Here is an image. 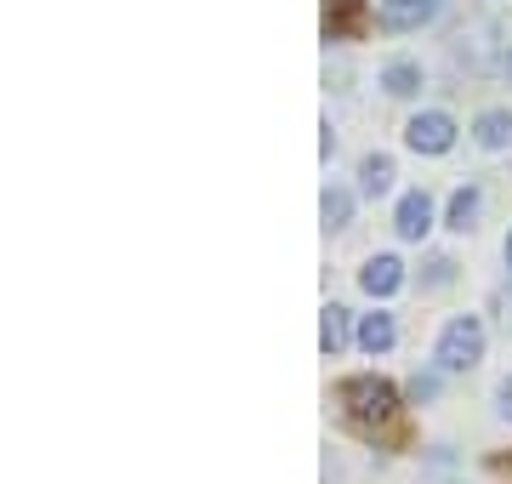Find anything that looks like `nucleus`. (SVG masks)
I'll return each mask as SVG.
<instances>
[{
    "instance_id": "nucleus-1",
    "label": "nucleus",
    "mask_w": 512,
    "mask_h": 484,
    "mask_svg": "<svg viewBox=\"0 0 512 484\" xmlns=\"http://www.w3.org/2000/svg\"><path fill=\"white\" fill-rule=\"evenodd\" d=\"M342 410H348L353 428L376 433L399 416V388H393L387 376H348V382H342Z\"/></svg>"
},
{
    "instance_id": "nucleus-2",
    "label": "nucleus",
    "mask_w": 512,
    "mask_h": 484,
    "mask_svg": "<svg viewBox=\"0 0 512 484\" xmlns=\"http://www.w3.org/2000/svg\"><path fill=\"white\" fill-rule=\"evenodd\" d=\"M433 359H439V371H473L478 359H484V319H478V314H456L439 331Z\"/></svg>"
},
{
    "instance_id": "nucleus-3",
    "label": "nucleus",
    "mask_w": 512,
    "mask_h": 484,
    "mask_svg": "<svg viewBox=\"0 0 512 484\" xmlns=\"http://www.w3.org/2000/svg\"><path fill=\"white\" fill-rule=\"evenodd\" d=\"M404 149H416V154H450L456 149V120L444 109H421L404 120Z\"/></svg>"
},
{
    "instance_id": "nucleus-4",
    "label": "nucleus",
    "mask_w": 512,
    "mask_h": 484,
    "mask_svg": "<svg viewBox=\"0 0 512 484\" xmlns=\"http://www.w3.org/2000/svg\"><path fill=\"white\" fill-rule=\"evenodd\" d=\"M370 23V0H325V40H365Z\"/></svg>"
},
{
    "instance_id": "nucleus-5",
    "label": "nucleus",
    "mask_w": 512,
    "mask_h": 484,
    "mask_svg": "<svg viewBox=\"0 0 512 484\" xmlns=\"http://www.w3.org/2000/svg\"><path fill=\"white\" fill-rule=\"evenodd\" d=\"M393 228H399V240H427V234H433V194H427V188L399 194V205H393Z\"/></svg>"
},
{
    "instance_id": "nucleus-6",
    "label": "nucleus",
    "mask_w": 512,
    "mask_h": 484,
    "mask_svg": "<svg viewBox=\"0 0 512 484\" xmlns=\"http://www.w3.org/2000/svg\"><path fill=\"white\" fill-rule=\"evenodd\" d=\"M399 285H404V262L393 257V251H376V257L359 268V291H365V297H376V302H387Z\"/></svg>"
},
{
    "instance_id": "nucleus-7",
    "label": "nucleus",
    "mask_w": 512,
    "mask_h": 484,
    "mask_svg": "<svg viewBox=\"0 0 512 484\" xmlns=\"http://www.w3.org/2000/svg\"><path fill=\"white\" fill-rule=\"evenodd\" d=\"M353 336H359L353 331V314L342 308V302H325V308H319V348H325V359H336Z\"/></svg>"
},
{
    "instance_id": "nucleus-8",
    "label": "nucleus",
    "mask_w": 512,
    "mask_h": 484,
    "mask_svg": "<svg viewBox=\"0 0 512 484\" xmlns=\"http://www.w3.org/2000/svg\"><path fill=\"white\" fill-rule=\"evenodd\" d=\"M444 0H382V29H421L439 18Z\"/></svg>"
},
{
    "instance_id": "nucleus-9",
    "label": "nucleus",
    "mask_w": 512,
    "mask_h": 484,
    "mask_svg": "<svg viewBox=\"0 0 512 484\" xmlns=\"http://www.w3.org/2000/svg\"><path fill=\"white\" fill-rule=\"evenodd\" d=\"M473 143L484 154L507 149V143H512V109H484V114H478V120H473Z\"/></svg>"
},
{
    "instance_id": "nucleus-10",
    "label": "nucleus",
    "mask_w": 512,
    "mask_h": 484,
    "mask_svg": "<svg viewBox=\"0 0 512 484\" xmlns=\"http://www.w3.org/2000/svg\"><path fill=\"white\" fill-rule=\"evenodd\" d=\"M478 205H484V188H478V183L456 188L450 205H444V228H450V234H467V228L478 223Z\"/></svg>"
},
{
    "instance_id": "nucleus-11",
    "label": "nucleus",
    "mask_w": 512,
    "mask_h": 484,
    "mask_svg": "<svg viewBox=\"0 0 512 484\" xmlns=\"http://www.w3.org/2000/svg\"><path fill=\"white\" fill-rule=\"evenodd\" d=\"M353 342H359L365 354H387V348L399 342V325H393V314H382V308H376V314L359 319V336H353Z\"/></svg>"
},
{
    "instance_id": "nucleus-12",
    "label": "nucleus",
    "mask_w": 512,
    "mask_h": 484,
    "mask_svg": "<svg viewBox=\"0 0 512 484\" xmlns=\"http://www.w3.org/2000/svg\"><path fill=\"white\" fill-rule=\"evenodd\" d=\"M393 177H399V171H393V154H365V160H359V188H365L370 200H382L387 188H393Z\"/></svg>"
},
{
    "instance_id": "nucleus-13",
    "label": "nucleus",
    "mask_w": 512,
    "mask_h": 484,
    "mask_svg": "<svg viewBox=\"0 0 512 484\" xmlns=\"http://www.w3.org/2000/svg\"><path fill=\"white\" fill-rule=\"evenodd\" d=\"M382 92L387 97H416L421 92V63H410V57H393L382 69Z\"/></svg>"
},
{
    "instance_id": "nucleus-14",
    "label": "nucleus",
    "mask_w": 512,
    "mask_h": 484,
    "mask_svg": "<svg viewBox=\"0 0 512 484\" xmlns=\"http://www.w3.org/2000/svg\"><path fill=\"white\" fill-rule=\"evenodd\" d=\"M319 217H325V228H348L353 223V194L342 183H330L325 194H319Z\"/></svg>"
},
{
    "instance_id": "nucleus-15",
    "label": "nucleus",
    "mask_w": 512,
    "mask_h": 484,
    "mask_svg": "<svg viewBox=\"0 0 512 484\" xmlns=\"http://www.w3.org/2000/svg\"><path fill=\"white\" fill-rule=\"evenodd\" d=\"M450 280H456V262H450V257L427 262V285H450Z\"/></svg>"
},
{
    "instance_id": "nucleus-16",
    "label": "nucleus",
    "mask_w": 512,
    "mask_h": 484,
    "mask_svg": "<svg viewBox=\"0 0 512 484\" xmlns=\"http://www.w3.org/2000/svg\"><path fill=\"white\" fill-rule=\"evenodd\" d=\"M433 393H439V376H410V399H433Z\"/></svg>"
},
{
    "instance_id": "nucleus-17",
    "label": "nucleus",
    "mask_w": 512,
    "mask_h": 484,
    "mask_svg": "<svg viewBox=\"0 0 512 484\" xmlns=\"http://www.w3.org/2000/svg\"><path fill=\"white\" fill-rule=\"evenodd\" d=\"M495 410L512 422V376H501V382H495Z\"/></svg>"
},
{
    "instance_id": "nucleus-18",
    "label": "nucleus",
    "mask_w": 512,
    "mask_h": 484,
    "mask_svg": "<svg viewBox=\"0 0 512 484\" xmlns=\"http://www.w3.org/2000/svg\"><path fill=\"white\" fill-rule=\"evenodd\" d=\"M501 80H507V86H512V46H507V52H501Z\"/></svg>"
},
{
    "instance_id": "nucleus-19",
    "label": "nucleus",
    "mask_w": 512,
    "mask_h": 484,
    "mask_svg": "<svg viewBox=\"0 0 512 484\" xmlns=\"http://www.w3.org/2000/svg\"><path fill=\"white\" fill-rule=\"evenodd\" d=\"M507 268H512V234H507Z\"/></svg>"
}]
</instances>
